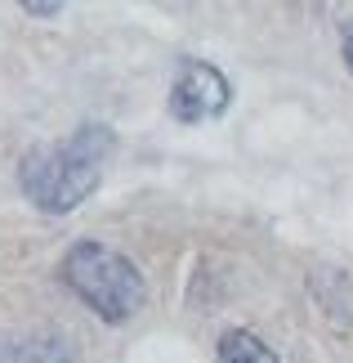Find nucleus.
Instances as JSON below:
<instances>
[{
    "label": "nucleus",
    "mask_w": 353,
    "mask_h": 363,
    "mask_svg": "<svg viewBox=\"0 0 353 363\" xmlns=\"http://www.w3.org/2000/svg\"><path fill=\"white\" fill-rule=\"evenodd\" d=\"M117 148V135L103 121H86L63 139L27 148L18 162V189L23 198L45 216L76 211L90 193L103 184V166Z\"/></svg>",
    "instance_id": "1"
},
{
    "label": "nucleus",
    "mask_w": 353,
    "mask_h": 363,
    "mask_svg": "<svg viewBox=\"0 0 353 363\" xmlns=\"http://www.w3.org/2000/svg\"><path fill=\"white\" fill-rule=\"evenodd\" d=\"M59 278L108 328H125L130 318L144 314V305H148L144 269H139L125 251L98 242V238H81V242L67 247L63 260H59Z\"/></svg>",
    "instance_id": "2"
},
{
    "label": "nucleus",
    "mask_w": 353,
    "mask_h": 363,
    "mask_svg": "<svg viewBox=\"0 0 353 363\" xmlns=\"http://www.w3.org/2000/svg\"><path fill=\"white\" fill-rule=\"evenodd\" d=\"M233 86L215 63L206 59H179V72L170 81V117L183 125H202L228 113Z\"/></svg>",
    "instance_id": "3"
},
{
    "label": "nucleus",
    "mask_w": 353,
    "mask_h": 363,
    "mask_svg": "<svg viewBox=\"0 0 353 363\" xmlns=\"http://www.w3.org/2000/svg\"><path fill=\"white\" fill-rule=\"evenodd\" d=\"M0 363H76V350L63 332L32 328L0 337Z\"/></svg>",
    "instance_id": "4"
},
{
    "label": "nucleus",
    "mask_w": 353,
    "mask_h": 363,
    "mask_svg": "<svg viewBox=\"0 0 353 363\" xmlns=\"http://www.w3.org/2000/svg\"><path fill=\"white\" fill-rule=\"evenodd\" d=\"M219 363H282L268 345L246 328H228L219 337Z\"/></svg>",
    "instance_id": "5"
},
{
    "label": "nucleus",
    "mask_w": 353,
    "mask_h": 363,
    "mask_svg": "<svg viewBox=\"0 0 353 363\" xmlns=\"http://www.w3.org/2000/svg\"><path fill=\"white\" fill-rule=\"evenodd\" d=\"M340 54H345V67L353 72V18H349V27H345V36H340Z\"/></svg>",
    "instance_id": "6"
},
{
    "label": "nucleus",
    "mask_w": 353,
    "mask_h": 363,
    "mask_svg": "<svg viewBox=\"0 0 353 363\" xmlns=\"http://www.w3.org/2000/svg\"><path fill=\"white\" fill-rule=\"evenodd\" d=\"M27 13H32V18H59L63 13V5H23Z\"/></svg>",
    "instance_id": "7"
}]
</instances>
